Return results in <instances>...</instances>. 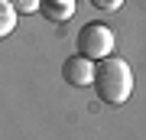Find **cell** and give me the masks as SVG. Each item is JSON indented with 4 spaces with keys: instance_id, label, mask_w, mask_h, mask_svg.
Segmentation results:
<instances>
[{
    "instance_id": "4",
    "label": "cell",
    "mask_w": 146,
    "mask_h": 140,
    "mask_svg": "<svg viewBox=\"0 0 146 140\" xmlns=\"http://www.w3.org/2000/svg\"><path fill=\"white\" fill-rule=\"evenodd\" d=\"M42 16H46L49 23H65V20H72V13H75V0H42Z\"/></svg>"
},
{
    "instance_id": "1",
    "label": "cell",
    "mask_w": 146,
    "mask_h": 140,
    "mask_svg": "<svg viewBox=\"0 0 146 140\" xmlns=\"http://www.w3.org/2000/svg\"><path fill=\"white\" fill-rule=\"evenodd\" d=\"M94 91L104 104H123L133 94V72L123 59L107 56L98 62V75H94Z\"/></svg>"
},
{
    "instance_id": "3",
    "label": "cell",
    "mask_w": 146,
    "mask_h": 140,
    "mask_svg": "<svg viewBox=\"0 0 146 140\" xmlns=\"http://www.w3.org/2000/svg\"><path fill=\"white\" fill-rule=\"evenodd\" d=\"M62 75L68 85H75V88H84V85H94V75H98V65H94V59L81 56V52H75V56H68L62 62Z\"/></svg>"
},
{
    "instance_id": "7",
    "label": "cell",
    "mask_w": 146,
    "mask_h": 140,
    "mask_svg": "<svg viewBox=\"0 0 146 140\" xmlns=\"http://www.w3.org/2000/svg\"><path fill=\"white\" fill-rule=\"evenodd\" d=\"M120 3H123V0H91V7H98V10H107V13H110V10H117Z\"/></svg>"
},
{
    "instance_id": "5",
    "label": "cell",
    "mask_w": 146,
    "mask_h": 140,
    "mask_svg": "<svg viewBox=\"0 0 146 140\" xmlns=\"http://www.w3.org/2000/svg\"><path fill=\"white\" fill-rule=\"evenodd\" d=\"M16 7L10 3V0H3V3H0V33H3V36H10L13 33V26H16Z\"/></svg>"
},
{
    "instance_id": "2",
    "label": "cell",
    "mask_w": 146,
    "mask_h": 140,
    "mask_svg": "<svg viewBox=\"0 0 146 140\" xmlns=\"http://www.w3.org/2000/svg\"><path fill=\"white\" fill-rule=\"evenodd\" d=\"M78 52L88 59H107L114 52V33L107 29L104 23H84L78 33Z\"/></svg>"
},
{
    "instance_id": "6",
    "label": "cell",
    "mask_w": 146,
    "mask_h": 140,
    "mask_svg": "<svg viewBox=\"0 0 146 140\" xmlns=\"http://www.w3.org/2000/svg\"><path fill=\"white\" fill-rule=\"evenodd\" d=\"M10 3H13L20 13H33V10H39V7H42V0H10Z\"/></svg>"
}]
</instances>
